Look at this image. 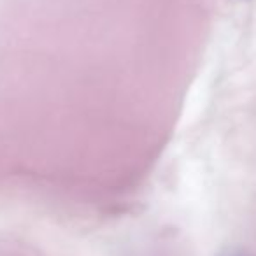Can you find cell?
Segmentation results:
<instances>
[{"label": "cell", "instance_id": "1", "mask_svg": "<svg viewBox=\"0 0 256 256\" xmlns=\"http://www.w3.org/2000/svg\"><path fill=\"white\" fill-rule=\"evenodd\" d=\"M220 256H246V254H244V252L235 251V249H234V251H224L223 254H220Z\"/></svg>", "mask_w": 256, "mask_h": 256}]
</instances>
